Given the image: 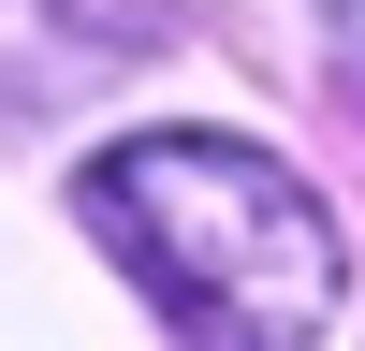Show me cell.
Instances as JSON below:
<instances>
[{
    "label": "cell",
    "instance_id": "obj_1",
    "mask_svg": "<svg viewBox=\"0 0 365 351\" xmlns=\"http://www.w3.org/2000/svg\"><path fill=\"white\" fill-rule=\"evenodd\" d=\"M88 234L220 351H322L351 307V234L278 146L132 132L88 161Z\"/></svg>",
    "mask_w": 365,
    "mask_h": 351
}]
</instances>
